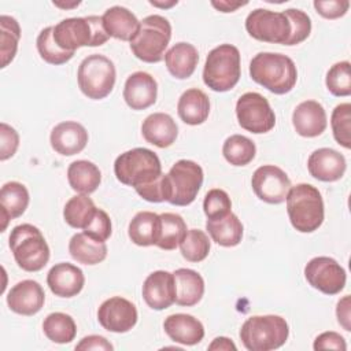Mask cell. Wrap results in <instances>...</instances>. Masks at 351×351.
Listing matches in <instances>:
<instances>
[{"label":"cell","mask_w":351,"mask_h":351,"mask_svg":"<svg viewBox=\"0 0 351 351\" xmlns=\"http://www.w3.org/2000/svg\"><path fill=\"white\" fill-rule=\"evenodd\" d=\"M307 169L310 176L315 180L335 182L344 176L347 162L343 154L333 148H318L310 154Z\"/></svg>","instance_id":"cell-17"},{"label":"cell","mask_w":351,"mask_h":351,"mask_svg":"<svg viewBox=\"0 0 351 351\" xmlns=\"http://www.w3.org/2000/svg\"><path fill=\"white\" fill-rule=\"evenodd\" d=\"M325 84L328 90L337 97L351 95V73L350 62L343 60L335 63L326 73Z\"/></svg>","instance_id":"cell-42"},{"label":"cell","mask_w":351,"mask_h":351,"mask_svg":"<svg viewBox=\"0 0 351 351\" xmlns=\"http://www.w3.org/2000/svg\"><path fill=\"white\" fill-rule=\"evenodd\" d=\"M203 211L207 219H219L232 213V202L229 195L219 188L210 189L203 200Z\"/></svg>","instance_id":"cell-43"},{"label":"cell","mask_w":351,"mask_h":351,"mask_svg":"<svg viewBox=\"0 0 351 351\" xmlns=\"http://www.w3.org/2000/svg\"><path fill=\"white\" fill-rule=\"evenodd\" d=\"M16 265L25 271H40L49 261V247L41 230L32 223L15 226L8 237Z\"/></svg>","instance_id":"cell-6"},{"label":"cell","mask_w":351,"mask_h":351,"mask_svg":"<svg viewBox=\"0 0 351 351\" xmlns=\"http://www.w3.org/2000/svg\"><path fill=\"white\" fill-rule=\"evenodd\" d=\"M313 5L322 18L337 19L347 14L350 8V1L348 0H326V1L315 0Z\"/></svg>","instance_id":"cell-47"},{"label":"cell","mask_w":351,"mask_h":351,"mask_svg":"<svg viewBox=\"0 0 351 351\" xmlns=\"http://www.w3.org/2000/svg\"><path fill=\"white\" fill-rule=\"evenodd\" d=\"M245 30L252 38L269 44L287 45L291 37V23L284 11L266 8H256L247 15Z\"/></svg>","instance_id":"cell-11"},{"label":"cell","mask_w":351,"mask_h":351,"mask_svg":"<svg viewBox=\"0 0 351 351\" xmlns=\"http://www.w3.org/2000/svg\"><path fill=\"white\" fill-rule=\"evenodd\" d=\"M143 299L152 310L169 308L176 302L174 276L166 270H156L148 274L143 284Z\"/></svg>","instance_id":"cell-16"},{"label":"cell","mask_w":351,"mask_h":351,"mask_svg":"<svg viewBox=\"0 0 351 351\" xmlns=\"http://www.w3.org/2000/svg\"><path fill=\"white\" fill-rule=\"evenodd\" d=\"M177 112L184 123L192 126L202 125L210 114V99L199 88L186 89L178 99Z\"/></svg>","instance_id":"cell-26"},{"label":"cell","mask_w":351,"mask_h":351,"mask_svg":"<svg viewBox=\"0 0 351 351\" xmlns=\"http://www.w3.org/2000/svg\"><path fill=\"white\" fill-rule=\"evenodd\" d=\"M88 138V132L81 123L75 121H64L51 130L49 143L55 152L63 156H73L86 147Z\"/></svg>","instance_id":"cell-22"},{"label":"cell","mask_w":351,"mask_h":351,"mask_svg":"<svg viewBox=\"0 0 351 351\" xmlns=\"http://www.w3.org/2000/svg\"><path fill=\"white\" fill-rule=\"evenodd\" d=\"M158 96L156 80L145 71H136L130 74L123 86L125 103L136 111L145 110L155 104Z\"/></svg>","instance_id":"cell-19"},{"label":"cell","mask_w":351,"mask_h":351,"mask_svg":"<svg viewBox=\"0 0 351 351\" xmlns=\"http://www.w3.org/2000/svg\"><path fill=\"white\" fill-rule=\"evenodd\" d=\"M163 329L173 341L184 346H195L204 337L203 324L191 314L177 313L166 317Z\"/></svg>","instance_id":"cell-23"},{"label":"cell","mask_w":351,"mask_h":351,"mask_svg":"<svg viewBox=\"0 0 351 351\" xmlns=\"http://www.w3.org/2000/svg\"><path fill=\"white\" fill-rule=\"evenodd\" d=\"M247 1L244 3H233V1H211V5L215 7L221 12H233L237 8L245 5Z\"/></svg>","instance_id":"cell-52"},{"label":"cell","mask_w":351,"mask_h":351,"mask_svg":"<svg viewBox=\"0 0 351 351\" xmlns=\"http://www.w3.org/2000/svg\"><path fill=\"white\" fill-rule=\"evenodd\" d=\"M250 77L274 95H285L298 81L293 60L278 52H259L250 62Z\"/></svg>","instance_id":"cell-1"},{"label":"cell","mask_w":351,"mask_h":351,"mask_svg":"<svg viewBox=\"0 0 351 351\" xmlns=\"http://www.w3.org/2000/svg\"><path fill=\"white\" fill-rule=\"evenodd\" d=\"M314 350H340V351H346L347 350V344L344 337L337 333V332H324L321 335H318L314 340L313 344Z\"/></svg>","instance_id":"cell-48"},{"label":"cell","mask_w":351,"mask_h":351,"mask_svg":"<svg viewBox=\"0 0 351 351\" xmlns=\"http://www.w3.org/2000/svg\"><path fill=\"white\" fill-rule=\"evenodd\" d=\"M19 147L18 132L5 122L0 123V160L4 162L12 158Z\"/></svg>","instance_id":"cell-46"},{"label":"cell","mask_w":351,"mask_h":351,"mask_svg":"<svg viewBox=\"0 0 351 351\" xmlns=\"http://www.w3.org/2000/svg\"><path fill=\"white\" fill-rule=\"evenodd\" d=\"M101 16H77L60 21L53 26V40L64 51L75 52L81 47H99L107 43Z\"/></svg>","instance_id":"cell-3"},{"label":"cell","mask_w":351,"mask_h":351,"mask_svg":"<svg viewBox=\"0 0 351 351\" xmlns=\"http://www.w3.org/2000/svg\"><path fill=\"white\" fill-rule=\"evenodd\" d=\"M138 314L136 306L122 298L112 296L106 299L97 310L99 324L108 332L126 333L137 324Z\"/></svg>","instance_id":"cell-15"},{"label":"cell","mask_w":351,"mask_h":351,"mask_svg":"<svg viewBox=\"0 0 351 351\" xmlns=\"http://www.w3.org/2000/svg\"><path fill=\"white\" fill-rule=\"evenodd\" d=\"M47 284L55 296L73 298L82 291L85 285V276L75 265L60 262L49 269L47 274Z\"/></svg>","instance_id":"cell-20"},{"label":"cell","mask_w":351,"mask_h":351,"mask_svg":"<svg viewBox=\"0 0 351 351\" xmlns=\"http://www.w3.org/2000/svg\"><path fill=\"white\" fill-rule=\"evenodd\" d=\"M101 21L110 37L129 43L134 38L140 27V21L136 15L121 5H114L106 10L101 15Z\"/></svg>","instance_id":"cell-25"},{"label":"cell","mask_w":351,"mask_h":351,"mask_svg":"<svg viewBox=\"0 0 351 351\" xmlns=\"http://www.w3.org/2000/svg\"><path fill=\"white\" fill-rule=\"evenodd\" d=\"M241 75L240 51L232 44L213 48L203 67V82L214 92H228L236 86Z\"/></svg>","instance_id":"cell-7"},{"label":"cell","mask_w":351,"mask_h":351,"mask_svg":"<svg viewBox=\"0 0 351 351\" xmlns=\"http://www.w3.org/2000/svg\"><path fill=\"white\" fill-rule=\"evenodd\" d=\"M114 174L121 184L137 189L152 184L163 173L158 155L148 148L138 147L117 156Z\"/></svg>","instance_id":"cell-4"},{"label":"cell","mask_w":351,"mask_h":351,"mask_svg":"<svg viewBox=\"0 0 351 351\" xmlns=\"http://www.w3.org/2000/svg\"><path fill=\"white\" fill-rule=\"evenodd\" d=\"M84 233L89 234L93 239L100 240V241L108 240L112 233V225H111V219H110L108 214L104 210L97 208L93 218L84 229Z\"/></svg>","instance_id":"cell-45"},{"label":"cell","mask_w":351,"mask_h":351,"mask_svg":"<svg viewBox=\"0 0 351 351\" xmlns=\"http://www.w3.org/2000/svg\"><path fill=\"white\" fill-rule=\"evenodd\" d=\"M75 350L81 351H89V350H103V351H111L114 350L112 344L103 336L100 335H89L81 339V341L75 346Z\"/></svg>","instance_id":"cell-49"},{"label":"cell","mask_w":351,"mask_h":351,"mask_svg":"<svg viewBox=\"0 0 351 351\" xmlns=\"http://www.w3.org/2000/svg\"><path fill=\"white\" fill-rule=\"evenodd\" d=\"M197 62V49L189 43H177L165 53L166 67L177 80L189 78L195 73Z\"/></svg>","instance_id":"cell-29"},{"label":"cell","mask_w":351,"mask_h":351,"mask_svg":"<svg viewBox=\"0 0 351 351\" xmlns=\"http://www.w3.org/2000/svg\"><path fill=\"white\" fill-rule=\"evenodd\" d=\"M181 255L188 262H202L204 261L211 248L208 236L200 229H189L178 244Z\"/></svg>","instance_id":"cell-40"},{"label":"cell","mask_w":351,"mask_h":351,"mask_svg":"<svg viewBox=\"0 0 351 351\" xmlns=\"http://www.w3.org/2000/svg\"><path fill=\"white\" fill-rule=\"evenodd\" d=\"M69 252L74 261L82 265H97L107 256V244L81 232L69 241Z\"/></svg>","instance_id":"cell-30"},{"label":"cell","mask_w":351,"mask_h":351,"mask_svg":"<svg viewBox=\"0 0 351 351\" xmlns=\"http://www.w3.org/2000/svg\"><path fill=\"white\" fill-rule=\"evenodd\" d=\"M291 23V37L287 45H296L304 41L311 33V19L310 16L298 8H288L284 11Z\"/></svg>","instance_id":"cell-44"},{"label":"cell","mask_w":351,"mask_h":351,"mask_svg":"<svg viewBox=\"0 0 351 351\" xmlns=\"http://www.w3.org/2000/svg\"><path fill=\"white\" fill-rule=\"evenodd\" d=\"M37 51L41 56V59L49 64L59 66L67 63L73 56L74 52L62 49L53 40V26L44 27L36 40Z\"/></svg>","instance_id":"cell-39"},{"label":"cell","mask_w":351,"mask_h":351,"mask_svg":"<svg viewBox=\"0 0 351 351\" xmlns=\"http://www.w3.org/2000/svg\"><path fill=\"white\" fill-rule=\"evenodd\" d=\"M206 229L217 244L222 247H234L240 244L243 239V223L239 217L229 213L226 217L219 219H207Z\"/></svg>","instance_id":"cell-33"},{"label":"cell","mask_w":351,"mask_h":351,"mask_svg":"<svg viewBox=\"0 0 351 351\" xmlns=\"http://www.w3.org/2000/svg\"><path fill=\"white\" fill-rule=\"evenodd\" d=\"M285 200L289 222L298 232L311 233L322 225L324 199L314 185L302 182L291 186Z\"/></svg>","instance_id":"cell-2"},{"label":"cell","mask_w":351,"mask_h":351,"mask_svg":"<svg viewBox=\"0 0 351 351\" xmlns=\"http://www.w3.org/2000/svg\"><path fill=\"white\" fill-rule=\"evenodd\" d=\"M160 217L159 237L156 245L160 250L171 251L176 250L186 233V223L180 214L176 213H163Z\"/></svg>","instance_id":"cell-36"},{"label":"cell","mask_w":351,"mask_h":351,"mask_svg":"<svg viewBox=\"0 0 351 351\" xmlns=\"http://www.w3.org/2000/svg\"><path fill=\"white\" fill-rule=\"evenodd\" d=\"M93 200L84 193L75 195L67 200L63 208V218L74 229H85L96 213Z\"/></svg>","instance_id":"cell-34"},{"label":"cell","mask_w":351,"mask_h":351,"mask_svg":"<svg viewBox=\"0 0 351 351\" xmlns=\"http://www.w3.org/2000/svg\"><path fill=\"white\" fill-rule=\"evenodd\" d=\"M29 191L27 188L18 182L10 181L5 182L0 189V208H1V232L5 230L10 219L21 217L29 206Z\"/></svg>","instance_id":"cell-27"},{"label":"cell","mask_w":351,"mask_h":351,"mask_svg":"<svg viewBox=\"0 0 351 351\" xmlns=\"http://www.w3.org/2000/svg\"><path fill=\"white\" fill-rule=\"evenodd\" d=\"M203 169L193 160L180 159L165 174L166 202L173 206H189L203 184Z\"/></svg>","instance_id":"cell-10"},{"label":"cell","mask_w":351,"mask_h":351,"mask_svg":"<svg viewBox=\"0 0 351 351\" xmlns=\"http://www.w3.org/2000/svg\"><path fill=\"white\" fill-rule=\"evenodd\" d=\"M0 55H1V69L7 67L15 58L18 51V44L21 38V26L18 21L10 15L0 16Z\"/></svg>","instance_id":"cell-38"},{"label":"cell","mask_w":351,"mask_h":351,"mask_svg":"<svg viewBox=\"0 0 351 351\" xmlns=\"http://www.w3.org/2000/svg\"><path fill=\"white\" fill-rule=\"evenodd\" d=\"M45 302L43 287L34 280H23L16 282L7 295V304L11 311L19 315L37 314Z\"/></svg>","instance_id":"cell-18"},{"label":"cell","mask_w":351,"mask_h":351,"mask_svg":"<svg viewBox=\"0 0 351 351\" xmlns=\"http://www.w3.org/2000/svg\"><path fill=\"white\" fill-rule=\"evenodd\" d=\"M208 350H226L228 351V350H237V347L229 337L219 336L213 340V343L208 346Z\"/></svg>","instance_id":"cell-51"},{"label":"cell","mask_w":351,"mask_h":351,"mask_svg":"<svg viewBox=\"0 0 351 351\" xmlns=\"http://www.w3.org/2000/svg\"><path fill=\"white\" fill-rule=\"evenodd\" d=\"M330 126L333 137L337 144L350 149L351 148V104H337L330 117Z\"/></svg>","instance_id":"cell-41"},{"label":"cell","mask_w":351,"mask_h":351,"mask_svg":"<svg viewBox=\"0 0 351 351\" xmlns=\"http://www.w3.org/2000/svg\"><path fill=\"white\" fill-rule=\"evenodd\" d=\"M350 295L343 296L336 306V317L337 322L343 326L344 330H351V313H350Z\"/></svg>","instance_id":"cell-50"},{"label":"cell","mask_w":351,"mask_h":351,"mask_svg":"<svg viewBox=\"0 0 351 351\" xmlns=\"http://www.w3.org/2000/svg\"><path fill=\"white\" fill-rule=\"evenodd\" d=\"M44 335L56 344H67L74 340L77 335V325L71 315L66 313H51L43 322Z\"/></svg>","instance_id":"cell-35"},{"label":"cell","mask_w":351,"mask_h":351,"mask_svg":"<svg viewBox=\"0 0 351 351\" xmlns=\"http://www.w3.org/2000/svg\"><path fill=\"white\" fill-rule=\"evenodd\" d=\"M178 1L177 0H173V1H169V3H159V1H149V4H152L154 7H160V8H170L173 5H176Z\"/></svg>","instance_id":"cell-53"},{"label":"cell","mask_w":351,"mask_h":351,"mask_svg":"<svg viewBox=\"0 0 351 351\" xmlns=\"http://www.w3.org/2000/svg\"><path fill=\"white\" fill-rule=\"evenodd\" d=\"M141 134L147 143L158 148H167L176 141L178 126L171 115L166 112H154L143 121Z\"/></svg>","instance_id":"cell-24"},{"label":"cell","mask_w":351,"mask_h":351,"mask_svg":"<svg viewBox=\"0 0 351 351\" xmlns=\"http://www.w3.org/2000/svg\"><path fill=\"white\" fill-rule=\"evenodd\" d=\"M170 38V22L158 14L148 15L140 22L138 32L130 41V49L137 59L145 63H158L165 58Z\"/></svg>","instance_id":"cell-8"},{"label":"cell","mask_w":351,"mask_h":351,"mask_svg":"<svg viewBox=\"0 0 351 351\" xmlns=\"http://www.w3.org/2000/svg\"><path fill=\"white\" fill-rule=\"evenodd\" d=\"M53 5L55 7H60V8H74V7H78L80 5V1L77 3H71V4H64V3H58V1H53Z\"/></svg>","instance_id":"cell-54"},{"label":"cell","mask_w":351,"mask_h":351,"mask_svg":"<svg viewBox=\"0 0 351 351\" xmlns=\"http://www.w3.org/2000/svg\"><path fill=\"white\" fill-rule=\"evenodd\" d=\"M176 281V304L192 307L197 304L204 295V280L192 269L180 267L174 273Z\"/></svg>","instance_id":"cell-28"},{"label":"cell","mask_w":351,"mask_h":351,"mask_svg":"<svg viewBox=\"0 0 351 351\" xmlns=\"http://www.w3.org/2000/svg\"><path fill=\"white\" fill-rule=\"evenodd\" d=\"M292 125L296 133L302 137L321 136L326 126V112L321 103L317 100H304L296 106L292 112Z\"/></svg>","instance_id":"cell-21"},{"label":"cell","mask_w":351,"mask_h":351,"mask_svg":"<svg viewBox=\"0 0 351 351\" xmlns=\"http://www.w3.org/2000/svg\"><path fill=\"white\" fill-rule=\"evenodd\" d=\"M255 154V143L243 134L229 136L222 145V155L232 166H247L252 162Z\"/></svg>","instance_id":"cell-37"},{"label":"cell","mask_w":351,"mask_h":351,"mask_svg":"<svg viewBox=\"0 0 351 351\" xmlns=\"http://www.w3.org/2000/svg\"><path fill=\"white\" fill-rule=\"evenodd\" d=\"M160 217L152 211H140L129 222L128 234L132 243L138 247L156 245L159 237Z\"/></svg>","instance_id":"cell-31"},{"label":"cell","mask_w":351,"mask_h":351,"mask_svg":"<svg viewBox=\"0 0 351 351\" xmlns=\"http://www.w3.org/2000/svg\"><path fill=\"white\" fill-rule=\"evenodd\" d=\"M239 335L247 350L271 351L285 344L289 326L285 318L280 315H252L244 321Z\"/></svg>","instance_id":"cell-5"},{"label":"cell","mask_w":351,"mask_h":351,"mask_svg":"<svg viewBox=\"0 0 351 351\" xmlns=\"http://www.w3.org/2000/svg\"><path fill=\"white\" fill-rule=\"evenodd\" d=\"M254 193L265 203L280 204L285 202L288 191L291 189V180L287 173L274 166L263 165L258 167L251 178Z\"/></svg>","instance_id":"cell-14"},{"label":"cell","mask_w":351,"mask_h":351,"mask_svg":"<svg viewBox=\"0 0 351 351\" xmlns=\"http://www.w3.org/2000/svg\"><path fill=\"white\" fill-rule=\"evenodd\" d=\"M67 181L73 191L89 195L99 188L101 173L99 167L89 160H74L67 169Z\"/></svg>","instance_id":"cell-32"},{"label":"cell","mask_w":351,"mask_h":351,"mask_svg":"<svg viewBox=\"0 0 351 351\" xmlns=\"http://www.w3.org/2000/svg\"><path fill=\"white\" fill-rule=\"evenodd\" d=\"M115 80V66L112 60L104 55H88L78 66V88L88 99L101 100L107 97L114 89Z\"/></svg>","instance_id":"cell-9"},{"label":"cell","mask_w":351,"mask_h":351,"mask_svg":"<svg viewBox=\"0 0 351 351\" xmlns=\"http://www.w3.org/2000/svg\"><path fill=\"white\" fill-rule=\"evenodd\" d=\"M239 125L254 134L270 132L276 125V114L269 100L258 92H245L236 103Z\"/></svg>","instance_id":"cell-12"},{"label":"cell","mask_w":351,"mask_h":351,"mask_svg":"<svg viewBox=\"0 0 351 351\" xmlns=\"http://www.w3.org/2000/svg\"><path fill=\"white\" fill-rule=\"evenodd\" d=\"M304 277L307 282L325 295L340 293L347 281L343 266L330 256H315L304 266Z\"/></svg>","instance_id":"cell-13"}]
</instances>
